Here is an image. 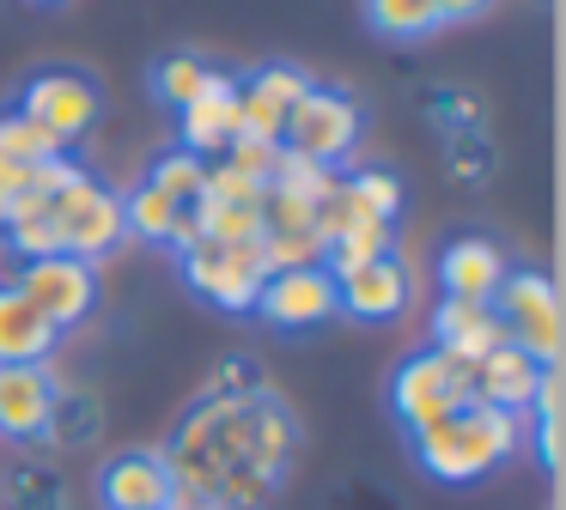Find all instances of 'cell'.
Returning <instances> with one entry per match:
<instances>
[{
    "label": "cell",
    "instance_id": "cell-1",
    "mask_svg": "<svg viewBox=\"0 0 566 510\" xmlns=\"http://www.w3.org/2000/svg\"><path fill=\"white\" fill-rule=\"evenodd\" d=\"M305 425L274 383L250 395H196L177 413L159 449L171 480H184L208 510H269L298 461Z\"/></svg>",
    "mask_w": 566,
    "mask_h": 510
},
{
    "label": "cell",
    "instance_id": "cell-2",
    "mask_svg": "<svg viewBox=\"0 0 566 510\" xmlns=\"http://www.w3.org/2000/svg\"><path fill=\"white\" fill-rule=\"evenodd\" d=\"M7 249L19 262H38V255H80V262L98 267L116 243L128 237L123 225V194L104 189L92 170H80L74 158H50V164L31 170L25 194L13 201L7 225H0Z\"/></svg>",
    "mask_w": 566,
    "mask_h": 510
},
{
    "label": "cell",
    "instance_id": "cell-3",
    "mask_svg": "<svg viewBox=\"0 0 566 510\" xmlns=\"http://www.w3.org/2000/svg\"><path fill=\"white\" fill-rule=\"evenodd\" d=\"M408 449H415V461H420L427 480H439V486H481L488 474H500L505 461L524 456V419L469 401V407L444 413L439 425L415 432V437H408Z\"/></svg>",
    "mask_w": 566,
    "mask_h": 510
},
{
    "label": "cell",
    "instance_id": "cell-4",
    "mask_svg": "<svg viewBox=\"0 0 566 510\" xmlns=\"http://www.w3.org/2000/svg\"><path fill=\"white\" fill-rule=\"evenodd\" d=\"M493 316H500L505 340L517 352H530L536 364H560V347H566V304H560V286H554L542 267H512L493 291Z\"/></svg>",
    "mask_w": 566,
    "mask_h": 510
},
{
    "label": "cell",
    "instance_id": "cell-5",
    "mask_svg": "<svg viewBox=\"0 0 566 510\" xmlns=\"http://www.w3.org/2000/svg\"><path fill=\"white\" fill-rule=\"evenodd\" d=\"M469 401H475V383H469V364L444 359L439 347L408 352V359L390 371V413H396V425H402L408 437H415V432H427V425H439L444 413L469 407Z\"/></svg>",
    "mask_w": 566,
    "mask_h": 510
},
{
    "label": "cell",
    "instance_id": "cell-6",
    "mask_svg": "<svg viewBox=\"0 0 566 510\" xmlns=\"http://www.w3.org/2000/svg\"><path fill=\"white\" fill-rule=\"evenodd\" d=\"M359 134H366V109H359L342 85H311V92L286 109L281 146L298 158H317V164L342 170L347 158H354Z\"/></svg>",
    "mask_w": 566,
    "mask_h": 510
},
{
    "label": "cell",
    "instance_id": "cell-7",
    "mask_svg": "<svg viewBox=\"0 0 566 510\" xmlns=\"http://www.w3.org/2000/svg\"><path fill=\"white\" fill-rule=\"evenodd\" d=\"M184 279L201 304L226 316H250L262 298V279H269V262H262V243H213L196 237L184 249Z\"/></svg>",
    "mask_w": 566,
    "mask_h": 510
},
{
    "label": "cell",
    "instance_id": "cell-8",
    "mask_svg": "<svg viewBox=\"0 0 566 510\" xmlns=\"http://www.w3.org/2000/svg\"><path fill=\"white\" fill-rule=\"evenodd\" d=\"M13 286L25 291L31 310H38L55 334L80 328L92 310H98V267L80 262V255H38V262H19Z\"/></svg>",
    "mask_w": 566,
    "mask_h": 510
},
{
    "label": "cell",
    "instance_id": "cell-9",
    "mask_svg": "<svg viewBox=\"0 0 566 510\" xmlns=\"http://www.w3.org/2000/svg\"><path fill=\"white\" fill-rule=\"evenodd\" d=\"M19 116H31V121H38V128L67 152L74 140H86V134L98 128L104 92L86 79V73H74V67H50V73H38V79L25 85V97H19Z\"/></svg>",
    "mask_w": 566,
    "mask_h": 510
},
{
    "label": "cell",
    "instance_id": "cell-10",
    "mask_svg": "<svg viewBox=\"0 0 566 510\" xmlns=\"http://www.w3.org/2000/svg\"><path fill=\"white\" fill-rule=\"evenodd\" d=\"M329 279H335V316H354V322H396L415 304V274H408L402 255H378V262L342 267Z\"/></svg>",
    "mask_w": 566,
    "mask_h": 510
},
{
    "label": "cell",
    "instance_id": "cell-11",
    "mask_svg": "<svg viewBox=\"0 0 566 510\" xmlns=\"http://www.w3.org/2000/svg\"><path fill=\"white\" fill-rule=\"evenodd\" d=\"M269 328H286V334H305V328H323L335 316V279L329 267H274L269 279H262V298L256 310Z\"/></svg>",
    "mask_w": 566,
    "mask_h": 510
},
{
    "label": "cell",
    "instance_id": "cell-12",
    "mask_svg": "<svg viewBox=\"0 0 566 510\" xmlns=\"http://www.w3.org/2000/svg\"><path fill=\"white\" fill-rule=\"evenodd\" d=\"M62 376L50 364H0V437L19 449H43L50 401Z\"/></svg>",
    "mask_w": 566,
    "mask_h": 510
},
{
    "label": "cell",
    "instance_id": "cell-13",
    "mask_svg": "<svg viewBox=\"0 0 566 510\" xmlns=\"http://www.w3.org/2000/svg\"><path fill=\"white\" fill-rule=\"evenodd\" d=\"M98 504L104 510H165L171 504V468L159 449H116L98 468Z\"/></svg>",
    "mask_w": 566,
    "mask_h": 510
},
{
    "label": "cell",
    "instance_id": "cell-14",
    "mask_svg": "<svg viewBox=\"0 0 566 510\" xmlns=\"http://www.w3.org/2000/svg\"><path fill=\"white\" fill-rule=\"evenodd\" d=\"M542 376H548V364H536L530 352H517L512 340H500L488 359L469 364V383H475V401H481V407L517 413V419L530 413V401H536Z\"/></svg>",
    "mask_w": 566,
    "mask_h": 510
},
{
    "label": "cell",
    "instance_id": "cell-15",
    "mask_svg": "<svg viewBox=\"0 0 566 510\" xmlns=\"http://www.w3.org/2000/svg\"><path fill=\"white\" fill-rule=\"evenodd\" d=\"M111 419H104V395L86 383H55L50 425H43V456H86L104 444Z\"/></svg>",
    "mask_w": 566,
    "mask_h": 510
},
{
    "label": "cell",
    "instance_id": "cell-16",
    "mask_svg": "<svg viewBox=\"0 0 566 510\" xmlns=\"http://www.w3.org/2000/svg\"><path fill=\"white\" fill-rule=\"evenodd\" d=\"M232 140H238V79L232 73H213L208 92H201L189 109H177V146L213 164Z\"/></svg>",
    "mask_w": 566,
    "mask_h": 510
},
{
    "label": "cell",
    "instance_id": "cell-17",
    "mask_svg": "<svg viewBox=\"0 0 566 510\" xmlns=\"http://www.w3.org/2000/svg\"><path fill=\"white\" fill-rule=\"evenodd\" d=\"M512 274L505 249L493 237H457L439 249V286L444 298H469V304H493L500 279Z\"/></svg>",
    "mask_w": 566,
    "mask_h": 510
},
{
    "label": "cell",
    "instance_id": "cell-18",
    "mask_svg": "<svg viewBox=\"0 0 566 510\" xmlns=\"http://www.w3.org/2000/svg\"><path fill=\"white\" fill-rule=\"evenodd\" d=\"M427 328H432V347H439L444 359H457V364L488 359V352L505 340L493 304H469V298H439V304H432V322Z\"/></svg>",
    "mask_w": 566,
    "mask_h": 510
},
{
    "label": "cell",
    "instance_id": "cell-19",
    "mask_svg": "<svg viewBox=\"0 0 566 510\" xmlns=\"http://www.w3.org/2000/svg\"><path fill=\"white\" fill-rule=\"evenodd\" d=\"M62 334L31 310V298L13 286V279H0V364H50Z\"/></svg>",
    "mask_w": 566,
    "mask_h": 510
},
{
    "label": "cell",
    "instance_id": "cell-20",
    "mask_svg": "<svg viewBox=\"0 0 566 510\" xmlns=\"http://www.w3.org/2000/svg\"><path fill=\"white\" fill-rule=\"evenodd\" d=\"M123 225H128V237L165 243V249H177V255H184L189 243L201 237L196 219H189V206L165 201V194H159V189H147V182H135V189L123 194Z\"/></svg>",
    "mask_w": 566,
    "mask_h": 510
},
{
    "label": "cell",
    "instance_id": "cell-21",
    "mask_svg": "<svg viewBox=\"0 0 566 510\" xmlns=\"http://www.w3.org/2000/svg\"><path fill=\"white\" fill-rule=\"evenodd\" d=\"M0 504L7 510H62V504H74V486H67L62 461L31 449V456H19L13 468L0 474Z\"/></svg>",
    "mask_w": 566,
    "mask_h": 510
},
{
    "label": "cell",
    "instance_id": "cell-22",
    "mask_svg": "<svg viewBox=\"0 0 566 510\" xmlns=\"http://www.w3.org/2000/svg\"><path fill=\"white\" fill-rule=\"evenodd\" d=\"M524 444L536 449L542 474H560V364L542 376L536 401H530V413H524Z\"/></svg>",
    "mask_w": 566,
    "mask_h": 510
},
{
    "label": "cell",
    "instance_id": "cell-23",
    "mask_svg": "<svg viewBox=\"0 0 566 510\" xmlns=\"http://www.w3.org/2000/svg\"><path fill=\"white\" fill-rule=\"evenodd\" d=\"M140 182L159 189L165 201H177V206H196L201 189H208V158L184 152V146H165V152L147 164V177H140Z\"/></svg>",
    "mask_w": 566,
    "mask_h": 510
},
{
    "label": "cell",
    "instance_id": "cell-24",
    "mask_svg": "<svg viewBox=\"0 0 566 510\" xmlns=\"http://www.w3.org/2000/svg\"><path fill=\"white\" fill-rule=\"evenodd\" d=\"M366 24L390 43H420L439 31V7L432 0H366Z\"/></svg>",
    "mask_w": 566,
    "mask_h": 510
},
{
    "label": "cell",
    "instance_id": "cell-25",
    "mask_svg": "<svg viewBox=\"0 0 566 510\" xmlns=\"http://www.w3.org/2000/svg\"><path fill=\"white\" fill-rule=\"evenodd\" d=\"M213 73L220 67H208L201 55H165L159 67H153V97H159L165 109H189L213 85Z\"/></svg>",
    "mask_w": 566,
    "mask_h": 510
},
{
    "label": "cell",
    "instance_id": "cell-26",
    "mask_svg": "<svg viewBox=\"0 0 566 510\" xmlns=\"http://www.w3.org/2000/svg\"><path fill=\"white\" fill-rule=\"evenodd\" d=\"M378 255H396V225L359 219V225H347L342 237H329V249H323V267H329V274H342V267L378 262Z\"/></svg>",
    "mask_w": 566,
    "mask_h": 510
},
{
    "label": "cell",
    "instance_id": "cell-27",
    "mask_svg": "<svg viewBox=\"0 0 566 510\" xmlns=\"http://www.w3.org/2000/svg\"><path fill=\"white\" fill-rule=\"evenodd\" d=\"M335 177H342V170L317 164V158H298V152H286V146H281V158H274V177H269V189L293 194V201H311V206H323V201L335 194Z\"/></svg>",
    "mask_w": 566,
    "mask_h": 510
},
{
    "label": "cell",
    "instance_id": "cell-28",
    "mask_svg": "<svg viewBox=\"0 0 566 510\" xmlns=\"http://www.w3.org/2000/svg\"><path fill=\"white\" fill-rule=\"evenodd\" d=\"M0 146H7L13 158H25V164H50V158H62V146H55L31 116H19V109H0Z\"/></svg>",
    "mask_w": 566,
    "mask_h": 510
},
{
    "label": "cell",
    "instance_id": "cell-29",
    "mask_svg": "<svg viewBox=\"0 0 566 510\" xmlns=\"http://www.w3.org/2000/svg\"><path fill=\"white\" fill-rule=\"evenodd\" d=\"M244 85H256L262 97H274L281 109H293L298 97H305L311 85H317V79H311V73L298 67V61H262L256 73H244Z\"/></svg>",
    "mask_w": 566,
    "mask_h": 510
},
{
    "label": "cell",
    "instance_id": "cell-30",
    "mask_svg": "<svg viewBox=\"0 0 566 510\" xmlns=\"http://www.w3.org/2000/svg\"><path fill=\"white\" fill-rule=\"evenodd\" d=\"M444 164L457 182H488L493 177V146L488 134H444Z\"/></svg>",
    "mask_w": 566,
    "mask_h": 510
},
{
    "label": "cell",
    "instance_id": "cell-31",
    "mask_svg": "<svg viewBox=\"0 0 566 510\" xmlns=\"http://www.w3.org/2000/svg\"><path fill=\"white\" fill-rule=\"evenodd\" d=\"M208 201H220V206H262V194H269V182H256V177H244V170H232V164H220L213 158L208 164Z\"/></svg>",
    "mask_w": 566,
    "mask_h": 510
},
{
    "label": "cell",
    "instance_id": "cell-32",
    "mask_svg": "<svg viewBox=\"0 0 566 510\" xmlns=\"http://www.w3.org/2000/svg\"><path fill=\"white\" fill-rule=\"evenodd\" d=\"M262 383H269V376H262V364L250 359V352H226V359L208 371L201 395H250V389H262Z\"/></svg>",
    "mask_w": 566,
    "mask_h": 510
},
{
    "label": "cell",
    "instance_id": "cell-33",
    "mask_svg": "<svg viewBox=\"0 0 566 510\" xmlns=\"http://www.w3.org/2000/svg\"><path fill=\"white\" fill-rule=\"evenodd\" d=\"M432 121H439L444 134H488V104L469 92H444L439 104H432Z\"/></svg>",
    "mask_w": 566,
    "mask_h": 510
},
{
    "label": "cell",
    "instance_id": "cell-34",
    "mask_svg": "<svg viewBox=\"0 0 566 510\" xmlns=\"http://www.w3.org/2000/svg\"><path fill=\"white\" fill-rule=\"evenodd\" d=\"M274 158H281V146H262V140H232V146L220 152V164H232V170H244V177L269 182V177H274Z\"/></svg>",
    "mask_w": 566,
    "mask_h": 510
},
{
    "label": "cell",
    "instance_id": "cell-35",
    "mask_svg": "<svg viewBox=\"0 0 566 510\" xmlns=\"http://www.w3.org/2000/svg\"><path fill=\"white\" fill-rule=\"evenodd\" d=\"M31 170H38V164H25V158H13L7 146H0V225H7V213H13V201L25 194Z\"/></svg>",
    "mask_w": 566,
    "mask_h": 510
},
{
    "label": "cell",
    "instance_id": "cell-36",
    "mask_svg": "<svg viewBox=\"0 0 566 510\" xmlns=\"http://www.w3.org/2000/svg\"><path fill=\"white\" fill-rule=\"evenodd\" d=\"M432 7H439V24H469V19H481L493 0H432Z\"/></svg>",
    "mask_w": 566,
    "mask_h": 510
},
{
    "label": "cell",
    "instance_id": "cell-37",
    "mask_svg": "<svg viewBox=\"0 0 566 510\" xmlns=\"http://www.w3.org/2000/svg\"><path fill=\"white\" fill-rule=\"evenodd\" d=\"M38 7H55V0H38Z\"/></svg>",
    "mask_w": 566,
    "mask_h": 510
},
{
    "label": "cell",
    "instance_id": "cell-38",
    "mask_svg": "<svg viewBox=\"0 0 566 510\" xmlns=\"http://www.w3.org/2000/svg\"><path fill=\"white\" fill-rule=\"evenodd\" d=\"M62 510H74V504H62Z\"/></svg>",
    "mask_w": 566,
    "mask_h": 510
}]
</instances>
